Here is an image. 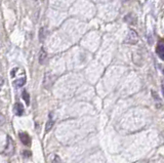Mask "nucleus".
<instances>
[{"label": "nucleus", "mask_w": 164, "mask_h": 163, "mask_svg": "<svg viewBox=\"0 0 164 163\" xmlns=\"http://www.w3.org/2000/svg\"><path fill=\"white\" fill-rule=\"evenodd\" d=\"M4 121H5L4 117H3L1 114H0V124H3V123H4Z\"/></svg>", "instance_id": "ddd939ff"}, {"label": "nucleus", "mask_w": 164, "mask_h": 163, "mask_svg": "<svg viewBox=\"0 0 164 163\" xmlns=\"http://www.w3.org/2000/svg\"><path fill=\"white\" fill-rule=\"evenodd\" d=\"M10 163H14V162H13V161H12V162H10Z\"/></svg>", "instance_id": "dca6fc26"}, {"label": "nucleus", "mask_w": 164, "mask_h": 163, "mask_svg": "<svg viewBox=\"0 0 164 163\" xmlns=\"http://www.w3.org/2000/svg\"><path fill=\"white\" fill-rule=\"evenodd\" d=\"M139 41V36H137V33L135 30H129L127 36L124 40V43L127 44H136Z\"/></svg>", "instance_id": "f257e3e1"}, {"label": "nucleus", "mask_w": 164, "mask_h": 163, "mask_svg": "<svg viewBox=\"0 0 164 163\" xmlns=\"http://www.w3.org/2000/svg\"><path fill=\"white\" fill-rule=\"evenodd\" d=\"M14 152V145H13V142L10 136H7V145L5 147V150H4V154L7 155V156H12Z\"/></svg>", "instance_id": "f03ea898"}, {"label": "nucleus", "mask_w": 164, "mask_h": 163, "mask_svg": "<svg viewBox=\"0 0 164 163\" xmlns=\"http://www.w3.org/2000/svg\"><path fill=\"white\" fill-rule=\"evenodd\" d=\"M23 155H24L26 158H28V157L31 156V152H30V151H24L23 152Z\"/></svg>", "instance_id": "f8f14e48"}, {"label": "nucleus", "mask_w": 164, "mask_h": 163, "mask_svg": "<svg viewBox=\"0 0 164 163\" xmlns=\"http://www.w3.org/2000/svg\"><path fill=\"white\" fill-rule=\"evenodd\" d=\"M124 20H125V22H127L129 25H136V18L133 17V14H127Z\"/></svg>", "instance_id": "423d86ee"}, {"label": "nucleus", "mask_w": 164, "mask_h": 163, "mask_svg": "<svg viewBox=\"0 0 164 163\" xmlns=\"http://www.w3.org/2000/svg\"><path fill=\"white\" fill-rule=\"evenodd\" d=\"M53 126H54V121L51 120V119H50V120H48V121H47V123H46V126H45V131L48 132L51 128H53Z\"/></svg>", "instance_id": "9d476101"}, {"label": "nucleus", "mask_w": 164, "mask_h": 163, "mask_svg": "<svg viewBox=\"0 0 164 163\" xmlns=\"http://www.w3.org/2000/svg\"><path fill=\"white\" fill-rule=\"evenodd\" d=\"M156 53H157L158 57L164 61V40H160L156 47Z\"/></svg>", "instance_id": "20e7f679"}, {"label": "nucleus", "mask_w": 164, "mask_h": 163, "mask_svg": "<svg viewBox=\"0 0 164 163\" xmlns=\"http://www.w3.org/2000/svg\"><path fill=\"white\" fill-rule=\"evenodd\" d=\"M162 91H163V95H164V82L162 84Z\"/></svg>", "instance_id": "4468645a"}, {"label": "nucleus", "mask_w": 164, "mask_h": 163, "mask_svg": "<svg viewBox=\"0 0 164 163\" xmlns=\"http://www.w3.org/2000/svg\"><path fill=\"white\" fill-rule=\"evenodd\" d=\"M22 97H23V99H25L26 104H27V105H29V104H30V95H29L27 90H24L23 91V94H22Z\"/></svg>", "instance_id": "1a4fd4ad"}, {"label": "nucleus", "mask_w": 164, "mask_h": 163, "mask_svg": "<svg viewBox=\"0 0 164 163\" xmlns=\"http://www.w3.org/2000/svg\"><path fill=\"white\" fill-rule=\"evenodd\" d=\"M18 136H20L21 142L23 143L25 146H30V145H31V138H30V135H28L27 132L21 131L20 133H18Z\"/></svg>", "instance_id": "7ed1b4c3"}, {"label": "nucleus", "mask_w": 164, "mask_h": 163, "mask_svg": "<svg viewBox=\"0 0 164 163\" xmlns=\"http://www.w3.org/2000/svg\"><path fill=\"white\" fill-rule=\"evenodd\" d=\"M14 114L17 115V116H22V115L24 114V106L22 105L21 103H17L16 105H14Z\"/></svg>", "instance_id": "39448f33"}, {"label": "nucleus", "mask_w": 164, "mask_h": 163, "mask_svg": "<svg viewBox=\"0 0 164 163\" xmlns=\"http://www.w3.org/2000/svg\"><path fill=\"white\" fill-rule=\"evenodd\" d=\"M0 90H1V86H0Z\"/></svg>", "instance_id": "f3484780"}, {"label": "nucleus", "mask_w": 164, "mask_h": 163, "mask_svg": "<svg viewBox=\"0 0 164 163\" xmlns=\"http://www.w3.org/2000/svg\"><path fill=\"white\" fill-rule=\"evenodd\" d=\"M45 60H46V53H45V50L42 48L40 51V54H39V63L40 64H44V63H45Z\"/></svg>", "instance_id": "0eeeda50"}, {"label": "nucleus", "mask_w": 164, "mask_h": 163, "mask_svg": "<svg viewBox=\"0 0 164 163\" xmlns=\"http://www.w3.org/2000/svg\"><path fill=\"white\" fill-rule=\"evenodd\" d=\"M25 83H26V77H23V78L17 79L16 81H14V86H17V87H22Z\"/></svg>", "instance_id": "6e6552de"}, {"label": "nucleus", "mask_w": 164, "mask_h": 163, "mask_svg": "<svg viewBox=\"0 0 164 163\" xmlns=\"http://www.w3.org/2000/svg\"><path fill=\"white\" fill-rule=\"evenodd\" d=\"M122 1H127V0H122Z\"/></svg>", "instance_id": "2eb2a0df"}, {"label": "nucleus", "mask_w": 164, "mask_h": 163, "mask_svg": "<svg viewBox=\"0 0 164 163\" xmlns=\"http://www.w3.org/2000/svg\"><path fill=\"white\" fill-rule=\"evenodd\" d=\"M51 163H63V162H62L61 158H59V156H54V160H53V162H51Z\"/></svg>", "instance_id": "9b49d317"}]
</instances>
